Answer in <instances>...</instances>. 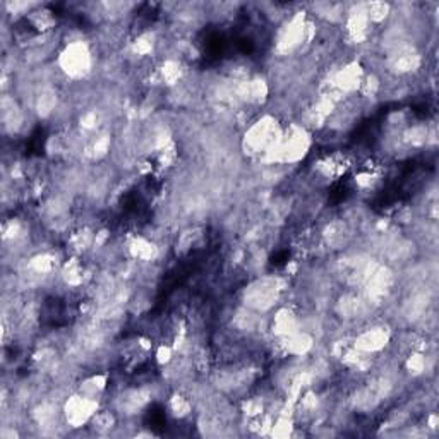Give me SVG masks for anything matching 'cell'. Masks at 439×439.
<instances>
[{"instance_id": "1", "label": "cell", "mask_w": 439, "mask_h": 439, "mask_svg": "<svg viewBox=\"0 0 439 439\" xmlns=\"http://www.w3.org/2000/svg\"><path fill=\"white\" fill-rule=\"evenodd\" d=\"M57 66L60 72L72 81L86 78L93 67V54L88 43L83 42V40L81 42L66 43L64 50L59 54Z\"/></svg>"}, {"instance_id": "2", "label": "cell", "mask_w": 439, "mask_h": 439, "mask_svg": "<svg viewBox=\"0 0 439 439\" xmlns=\"http://www.w3.org/2000/svg\"><path fill=\"white\" fill-rule=\"evenodd\" d=\"M100 410V400L96 398L84 397V394L76 392L74 394L66 398L62 404L64 422L71 428L79 429L90 424V421Z\"/></svg>"}, {"instance_id": "3", "label": "cell", "mask_w": 439, "mask_h": 439, "mask_svg": "<svg viewBox=\"0 0 439 439\" xmlns=\"http://www.w3.org/2000/svg\"><path fill=\"white\" fill-rule=\"evenodd\" d=\"M390 338H392V333L385 326H369V328L357 333L352 345L358 352L374 356V353H380L386 349V345L390 344Z\"/></svg>"}, {"instance_id": "4", "label": "cell", "mask_w": 439, "mask_h": 439, "mask_svg": "<svg viewBox=\"0 0 439 439\" xmlns=\"http://www.w3.org/2000/svg\"><path fill=\"white\" fill-rule=\"evenodd\" d=\"M24 19L38 35H50V31L57 26V18H55L54 11L47 9L42 4L35 11H31Z\"/></svg>"}, {"instance_id": "5", "label": "cell", "mask_w": 439, "mask_h": 439, "mask_svg": "<svg viewBox=\"0 0 439 439\" xmlns=\"http://www.w3.org/2000/svg\"><path fill=\"white\" fill-rule=\"evenodd\" d=\"M107 388H108V374L96 373L84 377V380L78 385V390H76V392L84 394V397L100 400V397L107 392Z\"/></svg>"}, {"instance_id": "6", "label": "cell", "mask_w": 439, "mask_h": 439, "mask_svg": "<svg viewBox=\"0 0 439 439\" xmlns=\"http://www.w3.org/2000/svg\"><path fill=\"white\" fill-rule=\"evenodd\" d=\"M88 426L96 434H110V431L117 428V417L112 410H98Z\"/></svg>"}, {"instance_id": "7", "label": "cell", "mask_w": 439, "mask_h": 439, "mask_svg": "<svg viewBox=\"0 0 439 439\" xmlns=\"http://www.w3.org/2000/svg\"><path fill=\"white\" fill-rule=\"evenodd\" d=\"M168 410L175 418H185L191 416L192 404L189 397H185L182 393H175L168 398Z\"/></svg>"}, {"instance_id": "8", "label": "cell", "mask_w": 439, "mask_h": 439, "mask_svg": "<svg viewBox=\"0 0 439 439\" xmlns=\"http://www.w3.org/2000/svg\"><path fill=\"white\" fill-rule=\"evenodd\" d=\"M365 14H368L369 23L373 24V26H376V24L385 23L386 19L393 14V12H392V6H390V4L370 2V4H365Z\"/></svg>"}]
</instances>
